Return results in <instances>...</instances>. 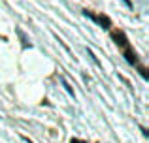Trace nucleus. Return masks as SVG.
<instances>
[{
	"instance_id": "obj_1",
	"label": "nucleus",
	"mask_w": 149,
	"mask_h": 143,
	"mask_svg": "<svg viewBox=\"0 0 149 143\" xmlns=\"http://www.w3.org/2000/svg\"><path fill=\"white\" fill-rule=\"evenodd\" d=\"M111 38H113V41H115L121 49L128 47V40H127V36H125L123 30H111Z\"/></svg>"
},
{
	"instance_id": "obj_2",
	"label": "nucleus",
	"mask_w": 149,
	"mask_h": 143,
	"mask_svg": "<svg viewBox=\"0 0 149 143\" xmlns=\"http://www.w3.org/2000/svg\"><path fill=\"white\" fill-rule=\"evenodd\" d=\"M95 21H96V23H100L104 28H111V21H109V17H108V15H104V13L95 15Z\"/></svg>"
},
{
	"instance_id": "obj_3",
	"label": "nucleus",
	"mask_w": 149,
	"mask_h": 143,
	"mask_svg": "<svg viewBox=\"0 0 149 143\" xmlns=\"http://www.w3.org/2000/svg\"><path fill=\"white\" fill-rule=\"evenodd\" d=\"M125 59H127L130 64H138V59H136V53L132 51L130 47H127V49H125Z\"/></svg>"
},
{
	"instance_id": "obj_4",
	"label": "nucleus",
	"mask_w": 149,
	"mask_h": 143,
	"mask_svg": "<svg viewBox=\"0 0 149 143\" xmlns=\"http://www.w3.org/2000/svg\"><path fill=\"white\" fill-rule=\"evenodd\" d=\"M138 70H140V73H142V77H146V79L149 77V73H147V70H146L143 66H138Z\"/></svg>"
},
{
	"instance_id": "obj_5",
	"label": "nucleus",
	"mask_w": 149,
	"mask_h": 143,
	"mask_svg": "<svg viewBox=\"0 0 149 143\" xmlns=\"http://www.w3.org/2000/svg\"><path fill=\"white\" fill-rule=\"evenodd\" d=\"M70 143H81V141H79V140H72Z\"/></svg>"
}]
</instances>
